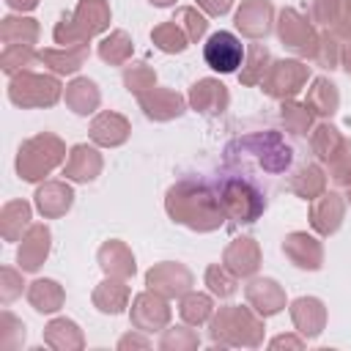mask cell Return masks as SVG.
Masks as SVG:
<instances>
[{"instance_id": "6da1fadb", "label": "cell", "mask_w": 351, "mask_h": 351, "mask_svg": "<svg viewBox=\"0 0 351 351\" xmlns=\"http://www.w3.org/2000/svg\"><path fill=\"white\" fill-rule=\"evenodd\" d=\"M165 211L176 225H184L195 233H214L228 219L219 192L197 178L176 181L165 195Z\"/></svg>"}, {"instance_id": "7a4b0ae2", "label": "cell", "mask_w": 351, "mask_h": 351, "mask_svg": "<svg viewBox=\"0 0 351 351\" xmlns=\"http://www.w3.org/2000/svg\"><path fill=\"white\" fill-rule=\"evenodd\" d=\"M263 335V315L250 304H225L208 321V337L219 348H261Z\"/></svg>"}, {"instance_id": "3957f363", "label": "cell", "mask_w": 351, "mask_h": 351, "mask_svg": "<svg viewBox=\"0 0 351 351\" xmlns=\"http://www.w3.org/2000/svg\"><path fill=\"white\" fill-rule=\"evenodd\" d=\"M69 151L66 143L52 134V132H38L27 140H22V145L16 148V159H14V170L22 181L27 184H41L47 181V176L60 167L66 162Z\"/></svg>"}, {"instance_id": "277c9868", "label": "cell", "mask_w": 351, "mask_h": 351, "mask_svg": "<svg viewBox=\"0 0 351 351\" xmlns=\"http://www.w3.org/2000/svg\"><path fill=\"white\" fill-rule=\"evenodd\" d=\"M63 96V82L58 74H38V71H19L8 77V101L22 110H44L55 107Z\"/></svg>"}, {"instance_id": "5b68a950", "label": "cell", "mask_w": 351, "mask_h": 351, "mask_svg": "<svg viewBox=\"0 0 351 351\" xmlns=\"http://www.w3.org/2000/svg\"><path fill=\"white\" fill-rule=\"evenodd\" d=\"M274 27H277V38H280V44H282L285 49H291L296 58L313 60L321 33L315 30V22H313L310 16H304L302 11L285 5V8H280Z\"/></svg>"}, {"instance_id": "8992f818", "label": "cell", "mask_w": 351, "mask_h": 351, "mask_svg": "<svg viewBox=\"0 0 351 351\" xmlns=\"http://www.w3.org/2000/svg\"><path fill=\"white\" fill-rule=\"evenodd\" d=\"M217 192H219V203L225 208V217L239 222V225H252L266 211L263 195L244 178H228Z\"/></svg>"}, {"instance_id": "52a82bcc", "label": "cell", "mask_w": 351, "mask_h": 351, "mask_svg": "<svg viewBox=\"0 0 351 351\" xmlns=\"http://www.w3.org/2000/svg\"><path fill=\"white\" fill-rule=\"evenodd\" d=\"M307 80H310V66L302 58H280L271 60L261 88L266 96L285 101V99H296L299 90L307 85Z\"/></svg>"}, {"instance_id": "ba28073f", "label": "cell", "mask_w": 351, "mask_h": 351, "mask_svg": "<svg viewBox=\"0 0 351 351\" xmlns=\"http://www.w3.org/2000/svg\"><path fill=\"white\" fill-rule=\"evenodd\" d=\"M170 318H173L170 299H165L162 293L145 288V291H140L132 299V307H129L132 329H140L145 335H154V332H162L165 326H170Z\"/></svg>"}, {"instance_id": "9c48e42d", "label": "cell", "mask_w": 351, "mask_h": 351, "mask_svg": "<svg viewBox=\"0 0 351 351\" xmlns=\"http://www.w3.org/2000/svg\"><path fill=\"white\" fill-rule=\"evenodd\" d=\"M244 52H247L244 44L230 30H217L203 44V60H206V66L214 69V71H219V74L239 71V66L244 63Z\"/></svg>"}, {"instance_id": "30bf717a", "label": "cell", "mask_w": 351, "mask_h": 351, "mask_svg": "<svg viewBox=\"0 0 351 351\" xmlns=\"http://www.w3.org/2000/svg\"><path fill=\"white\" fill-rule=\"evenodd\" d=\"M192 285L195 274L178 261H162L145 271V288L162 293L165 299H181L186 291H192Z\"/></svg>"}, {"instance_id": "8fae6325", "label": "cell", "mask_w": 351, "mask_h": 351, "mask_svg": "<svg viewBox=\"0 0 351 351\" xmlns=\"http://www.w3.org/2000/svg\"><path fill=\"white\" fill-rule=\"evenodd\" d=\"M277 22V11L271 0H241V5L233 14V25L236 30L250 38V41H261L271 33Z\"/></svg>"}, {"instance_id": "7c38bea8", "label": "cell", "mask_w": 351, "mask_h": 351, "mask_svg": "<svg viewBox=\"0 0 351 351\" xmlns=\"http://www.w3.org/2000/svg\"><path fill=\"white\" fill-rule=\"evenodd\" d=\"M137 104H140V110H143V115L148 118V121H154V123H167V121H176V118H181L184 112H186V107H189V101L178 93V90H173V88H151V90H145V93H140L137 96Z\"/></svg>"}, {"instance_id": "4fadbf2b", "label": "cell", "mask_w": 351, "mask_h": 351, "mask_svg": "<svg viewBox=\"0 0 351 351\" xmlns=\"http://www.w3.org/2000/svg\"><path fill=\"white\" fill-rule=\"evenodd\" d=\"M52 250V230L47 222H33L16 244V266L22 271H38Z\"/></svg>"}, {"instance_id": "5bb4252c", "label": "cell", "mask_w": 351, "mask_h": 351, "mask_svg": "<svg viewBox=\"0 0 351 351\" xmlns=\"http://www.w3.org/2000/svg\"><path fill=\"white\" fill-rule=\"evenodd\" d=\"M348 200L340 192H324L315 200H310V228L318 236H335L346 219Z\"/></svg>"}, {"instance_id": "9a60e30c", "label": "cell", "mask_w": 351, "mask_h": 351, "mask_svg": "<svg viewBox=\"0 0 351 351\" xmlns=\"http://www.w3.org/2000/svg\"><path fill=\"white\" fill-rule=\"evenodd\" d=\"M282 255L302 271H318L324 266V244L307 230H291L282 239Z\"/></svg>"}, {"instance_id": "2e32d148", "label": "cell", "mask_w": 351, "mask_h": 351, "mask_svg": "<svg viewBox=\"0 0 351 351\" xmlns=\"http://www.w3.org/2000/svg\"><path fill=\"white\" fill-rule=\"evenodd\" d=\"M244 299L263 318H271V315L282 313L285 304H288L285 288L274 277H250V282L244 285Z\"/></svg>"}, {"instance_id": "e0dca14e", "label": "cell", "mask_w": 351, "mask_h": 351, "mask_svg": "<svg viewBox=\"0 0 351 351\" xmlns=\"http://www.w3.org/2000/svg\"><path fill=\"white\" fill-rule=\"evenodd\" d=\"M104 170V156L99 154L96 145L88 143H77L69 148V156L63 162V176L71 184H90L101 176Z\"/></svg>"}, {"instance_id": "ac0fdd59", "label": "cell", "mask_w": 351, "mask_h": 351, "mask_svg": "<svg viewBox=\"0 0 351 351\" xmlns=\"http://www.w3.org/2000/svg\"><path fill=\"white\" fill-rule=\"evenodd\" d=\"M186 101H189V110H195V112H200L206 118H217V115H222L228 110L230 93H228L225 82H219L217 77H203L189 88Z\"/></svg>"}, {"instance_id": "d6986e66", "label": "cell", "mask_w": 351, "mask_h": 351, "mask_svg": "<svg viewBox=\"0 0 351 351\" xmlns=\"http://www.w3.org/2000/svg\"><path fill=\"white\" fill-rule=\"evenodd\" d=\"M132 134V123L126 115L115 112V110H101L93 115L90 126H88V137L93 145L99 148H118L129 140Z\"/></svg>"}, {"instance_id": "ffe728a7", "label": "cell", "mask_w": 351, "mask_h": 351, "mask_svg": "<svg viewBox=\"0 0 351 351\" xmlns=\"http://www.w3.org/2000/svg\"><path fill=\"white\" fill-rule=\"evenodd\" d=\"M74 189L69 181H41L36 186V195H33V206L36 211L44 217V219H58V217H66L74 206Z\"/></svg>"}, {"instance_id": "44dd1931", "label": "cell", "mask_w": 351, "mask_h": 351, "mask_svg": "<svg viewBox=\"0 0 351 351\" xmlns=\"http://www.w3.org/2000/svg\"><path fill=\"white\" fill-rule=\"evenodd\" d=\"M288 313H291L293 329L304 340H315L326 329V304L318 296H299V299H293Z\"/></svg>"}, {"instance_id": "7402d4cb", "label": "cell", "mask_w": 351, "mask_h": 351, "mask_svg": "<svg viewBox=\"0 0 351 351\" xmlns=\"http://www.w3.org/2000/svg\"><path fill=\"white\" fill-rule=\"evenodd\" d=\"M261 261H263V252H261V244L252 236H236L222 252V263L239 280L241 277H255V271L261 269Z\"/></svg>"}, {"instance_id": "603a6c76", "label": "cell", "mask_w": 351, "mask_h": 351, "mask_svg": "<svg viewBox=\"0 0 351 351\" xmlns=\"http://www.w3.org/2000/svg\"><path fill=\"white\" fill-rule=\"evenodd\" d=\"M96 263L99 269L104 271V277H121V280H129L134 277L137 271V263H134V252L126 241L121 239H107L99 250H96Z\"/></svg>"}, {"instance_id": "cb8c5ba5", "label": "cell", "mask_w": 351, "mask_h": 351, "mask_svg": "<svg viewBox=\"0 0 351 351\" xmlns=\"http://www.w3.org/2000/svg\"><path fill=\"white\" fill-rule=\"evenodd\" d=\"M110 19H112V11L107 0H77V8L71 11V22L85 41H90L99 33H107Z\"/></svg>"}, {"instance_id": "d4e9b609", "label": "cell", "mask_w": 351, "mask_h": 351, "mask_svg": "<svg viewBox=\"0 0 351 351\" xmlns=\"http://www.w3.org/2000/svg\"><path fill=\"white\" fill-rule=\"evenodd\" d=\"M129 299H132V288L121 277H104L90 293V302L101 315H121L129 307Z\"/></svg>"}, {"instance_id": "484cf974", "label": "cell", "mask_w": 351, "mask_h": 351, "mask_svg": "<svg viewBox=\"0 0 351 351\" xmlns=\"http://www.w3.org/2000/svg\"><path fill=\"white\" fill-rule=\"evenodd\" d=\"M90 49L88 44H80V47H47V49H38V60L58 77H66V74H77L85 60H88Z\"/></svg>"}, {"instance_id": "4316f807", "label": "cell", "mask_w": 351, "mask_h": 351, "mask_svg": "<svg viewBox=\"0 0 351 351\" xmlns=\"http://www.w3.org/2000/svg\"><path fill=\"white\" fill-rule=\"evenodd\" d=\"M41 36V25L25 14H8L0 19V41L3 47H36Z\"/></svg>"}, {"instance_id": "83f0119b", "label": "cell", "mask_w": 351, "mask_h": 351, "mask_svg": "<svg viewBox=\"0 0 351 351\" xmlns=\"http://www.w3.org/2000/svg\"><path fill=\"white\" fill-rule=\"evenodd\" d=\"M63 101H66V107H69L74 115L88 118V115H93V112L99 110V104H101V90H99V85H96L93 80H88V77H74V80L63 88Z\"/></svg>"}, {"instance_id": "f1b7e54d", "label": "cell", "mask_w": 351, "mask_h": 351, "mask_svg": "<svg viewBox=\"0 0 351 351\" xmlns=\"http://www.w3.org/2000/svg\"><path fill=\"white\" fill-rule=\"evenodd\" d=\"M25 296H27L30 307H33L36 313H41V315H52V313H58V310L63 307V302H66V291H63V285H60L58 280H49V277H38V280L27 282Z\"/></svg>"}, {"instance_id": "f546056e", "label": "cell", "mask_w": 351, "mask_h": 351, "mask_svg": "<svg viewBox=\"0 0 351 351\" xmlns=\"http://www.w3.org/2000/svg\"><path fill=\"white\" fill-rule=\"evenodd\" d=\"M288 189H291L296 197H302V200L310 203V200H315L318 195L326 192V170H324L321 165H315V162H304V165H299V167L291 173Z\"/></svg>"}, {"instance_id": "4dcf8cb0", "label": "cell", "mask_w": 351, "mask_h": 351, "mask_svg": "<svg viewBox=\"0 0 351 351\" xmlns=\"http://www.w3.org/2000/svg\"><path fill=\"white\" fill-rule=\"evenodd\" d=\"M44 343L55 351H82L85 348V335H82L77 321L60 315V318H52L44 326Z\"/></svg>"}, {"instance_id": "1f68e13d", "label": "cell", "mask_w": 351, "mask_h": 351, "mask_svg": "<svg viewBox=\"0 0 351 351\" xmlns=\"http://www.w3.org/2000/svg\"><path fill=\"white\" fill-rule=\"evenodd\" d=\"M33 206L27 200H8L0 208V236L3 241H19L25 230L33 225Z\"/></svg>"}, {"instance_id": "d6a6232c", "label": "cell", "mask_w": 351, "mask_h": 351, "mask_svg": "<svg viewBox=\"0 0 351 351\" xmlns=\"http://www.w3.org/2000/svg\"><path fill=\"white\" fill-rule=\"evenodd\" d=\"M304 104L313 110V115L321 118H332L340 110V90L329 77H315L307 88V99Z\"/></svg>"}, {"instance_id": "836d02e7", "label": "cell", "mask_w": 351, "mask_h": 351, "mask_svg": "<svg viewBox=\"0 0 351 351\" xmlns=\"http://www.w3.org/2000/svg\"><path fill=\"white\" fill-rule=\"evenodd\" d=\"M269 66H271V52H269V47H263V44H258V41L250 44L247 52H244V63H241V69H239V82L247 85V88L261 85L263 77H266V71H269Z\"/></svg>"}, {"instance_id": "e575fe53", "label": "cell", "mask_w": 351, "mask_h": 351, "mask_svg": "<svg viewBox=\"0 0 351 351\" xmlns=\"http://www.w3.org/2000/svg\"><path fill=\"white\" fill-rule=\"evenodd\" d=\"M214 299L211 293H200V291H186L181 299H178V315L184 324L189 326H203L211 321L214 315Z\"/></svg>"}, {"instance_id": "d590c367", "label": "cell", "mask_w": 351, "mask_h": 351, "mask_svg": "<svg viewBox=\"0 0 351 351\" xmlns=\"http://www.w3.org/2000/svg\"><path fill=\"white\" fill-rule=\"evenodd\" d=\"M132 52H134V41L126 30H110L96 47V55L110 66H126L132 60Z\"/></svg>"}, {"instance_id": "8d00e7d4", "label": "cell", "mask_w": 351, "mask_h": 351, "mask_svg": "<svg viewBox=\"0 0 351 351\" xmlns=\"http://www.w3.org/2000/svg\"><path fill=\"white\" fill-rule=\"evenodd\" d=\"M343 140H346L343 132H340L335 123H329V121L315 123L313 132H310V148H313V154H315V159H318L321 165L335 156V151L340 148Z\"/></svg>"}, {"instance_id": "74e56055", "label": "cell", "mask_w": 351, "mask_h": 351, "mask_svg": "<svg viewBox=\"0 0 351 351\" xmlns=\"http://www.w3.org/2000/svg\"><path fill=\"white\" fill-rule=\"evenodd\" d=\"M280 123L285 126V132L302 137L307 132H313V110L304 104V101H296V99H285L280 101Z\"/></svg>"}, {"instance_id": "f35d334b", "label": "cell", "mask_w": 351, "mask_h": 351, "mask_svg": "<svg viewBox=\"0 0 351 351\" xmlns=\"http://www.w3.org/2000/svg\"><path fill=\"white\" fill-rule=\"evenodd\" d=\"M151 41H154V47H156L159 52H165V55H178V52H184V49L189 47L186 33H184L173 19L154 25V30H151Z\"/></svg>"}, {"instance_id": "ab89813d", "label": "cell", "mask_w": 351, "mask_h": 351, "mask_svg": "<svg viewBox=\"0 0 351 351\" xmlns=\"http://www.w3.org/2000/svg\"><path fill=\"white\" fill-rule=\"evenodd\" d=\"M343 38L332 30V27H324L321 36H318V47H315V55H313V63L321 66V69H340V58H343Z\"/></svg>"}, {"instance_id": "60d3db41", "label": "cell", "mask_w": 351, "mask_h": 351, "mask_svg": "<svg viewBox=\"0 0 351 351\" xmlns=\"http://www.w3.org/2000/svg\"><path fill=\"white\" fill-rule=\"evenodd\" d=\"M121 80H123V88H126L129 93H134V96H140V93L156 88V71H154V66H148L145 60H129V63L123 66Z\"/></svg>"}, {"instance_id": "b9f144b4", "label": "cell", "mask_w": 351, "mask_h": 351, "mask_svg": "<svg viewBox=\"0 0 351 351\" xmlns=\"http://www.w3.org/2000/svg\"><path fill=\"white\" fill-rule=\"evenodd\" d=\"M203 282H206L208 293L217 299H230L239 291V277L225 263H211L203 274Z\"/></svg>"}, {"instance_id": "7bdbcfd3", "label": "cell", "mask_w": 351, "mask_h": 351, "mask_svg": "<svg viewBox=\"0 0 351 351\" xmlns=\"http://www.w3.org/2000/svg\"><path fill=\"white\" fill-rule=\"evenodd\" d=\"M200 346V337L195 329H189V324H178V326H165L159 335V348L162 351H195Z\"/></svg>"}, {"instance_id": "ee69618b", "label": "cell", "mask_w": 351, "mask_h": 351, "mask_svg": "<svg viewBox=\"0 0 351 351\" xmlns=\"http://www.w3.org/2000/svg\"><path fill=\"white\" fill-rule=\"evenodd\" d=\"M36 63H41L36 47H3V52H0V69L8 77H14L19 71H27Z\"/></svg>"}, {"instance_id": "f6af8a7d", "label": "cell", "mask_w": 351, "mask_h": 351, "mask_svg": "<svg viewBox=\"0 0 351 351\" xmlns=\"http://www.w3.org/2000/svg\"><path fill=\"white\" fill-rule=\"evenodd\" d=\"M173 22L186 33L189 44H197V41L206 36V30H208V19H206V14H200L195 5H181V8H176Z\"/></svg>"}, {"instance_id": "bcb514c9", "label": "cell", "mask_w": 351, "mask_h": 351, "mask_svg": "<svg viewBox=\"0 0 351 351\" xmlns=\"http://www.w3.org/2000/svg\"><path fill=\"white\" fill-rule=\"evenodd\" d=\"M324 165H326V173L335 186H340V189L351 186V137H346L340 143V148L335 151V156Z\"/></svg>"}, {"instance_id": "7dc6e473", "label": "cell", "mask_w": 351, "mask_h": 351, "mask_svg": "<svg viewBox=\"0 0 351 351\" xmlns=\"http://www.w3.org/2000/svg\"><path fill=\"white\" fill-rule=\"evenodd\" d=\"M25 324L11 313V310H3L0 313V348L3 351H16L22 343H25Z\"/></svg>"}, {"instance_id": "c3c4849f", "label": "cell", "mask_w": 351, "mask_h": 351, "mask_svg": "<svg viewBox=\"0 0 351 351\" xmlns=\"http://www.w3.org/2000/svg\"><path fill=\"white\" fill-rule=\"evenodd\" d=\"M25 285L27 282L22 280V269H14V266L0 269V302L3 304H11L14 299H19Z\"/></svg>"}, {"instance_id": "681fc988", "label": "cell", "mask_w": 351, "mask_h": 351, "mask_svg": "<svg viewBox=\"0 0 351 351\" xmlns=\"http://www.w3.org/2000/svg\"><path fill=\"white\" fill-rule=\"evenodd\" d=\"M343 0H310V19L321 27H332L340 19Z\"/></svg>"}, {"instance_id": "f907efd6", "label": "cell", "mask_w": 351, "mask_h": 351, "mask_svg": "<svg viewBox=\"0 0 351 351\" xmlns=\"http://www.w3.org/2000/svg\"><path fill=\"white\" fill-rule=\"evenodd\" d=\"M52 38H55L58 47H80V44H88V41L80 36V30L74 27L71 14H60V16H58V22H55V27H52Z\"/></svg>"}, {"instance_id": "816d5d0a", "label": "cell", "mask_w": 351, "mask_h": 351, "mask_svg": "<svg viewBox=\"0 0 351 351\" xmlns=\"http://www.w3.org/2000/svg\"><path fill=\"white\" fill-rule=\"evenodd\" d=\"M134 348H151V340H148V335L145 332H140V329H134V332H126L121 340H118V351H134Z\"/></svg>"}, {"instance_id": "f5cc1de1", "label": "cell", "mask_w": 351, "mask_h": 351, "mask_svg": "<svg viewBox=\"0 0 351 351\" xmlns=\"http://www.w3.org/2000/svg\"><path fill=\"white\" fill-rule=\"evenodd\" d=\"M332 30L343 38V41H351V0H343V11H340V19L332 25Z\"/></svg>"}, {"instance_id": "db71d44e", "label": "cell", "mask_w": 351, "mask_h": 351, "mask_svg": "<svg viewBox=\"0 0 351 351\" xmlns=\"http://www.w3.org/2000/svg\"><path fill=\"white\" fill-rule=\"evenodd\" d=\"M304 337L296 332V335H277L269 340V348H293V351H302L304 348Z\"/></svg>"}, {"instance_id": "11a10c76", "label": "cell", "mask_w": 351, "mask_h": 351, "mask_svg": "<svg viewBox=\"0 0 351 351\" xmlns=\"http://www.w3.org/2000/svg\"><path fill=\"white\" fill-rule=\"evenodd\" d=\"M233 0H197V8L206 14V16H225L230 11Z\"/></svg>"}, {"instance_id": "9f6ffc18", "label": "cell", "mask_w": 351, "mask_h": 351, "mask_svg": "<svg viewBox=\"0 0 351 351\" xmlns=\"http://www.w3.org/2000/svg\"><path fill=\"white\" fill-rule=\"evenodd\" d=\"M5 5L11 11H16V14H27V11H33L38 5V0H5Z\"/></svg>"}, {"instance_id": "6f0895ef", "label": "cell", "mask_w": 351, "mask_h": 351, "mask_svg": "<svg viewBox=\"0 0 351 351\" xmlns=\"http://www.w3.org/2000/svg\"><path fill=\"white\" fill-rule=\"evenodd\" d=\"M340 69L351 77V41H346L343 44V58H340Z\"/></svg>"}, {"instance_id": "680465c9", "label": "cell", "mask_w": 351, "mask_h": 351, "mask_svg": "<svg viewBox=\"0 0 351 351\" xmlns=\"http://www.w3.org/2000/svg\"><path fill=\"white\" fill-rule=\"evenodd\" d=\"M151 5H156V8H167V5H176V0H148Z\"/></svg>"}, {"instance_id": "91938a15", "label": "cell", "mask_w": 351, "mask_h": 351, "mask_svg": "<svg viewBox=\"0 0 351 351\" xmlns=\"http://www.w3.org/2000/svg\"><path fill=\"white\" fill-rule=\"evenodd\" d=\"M346 200H348V206H351V186H346Z\"/></svg>"}]
</instances>
